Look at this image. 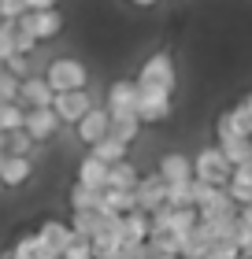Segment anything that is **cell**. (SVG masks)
<instances>
[{
    "instance_id": "5bb4252c",
    "label": "cell",
    "mask_w": 252,
    "mask_h": 259,
    "mask_svg": "<svg viewBox=\"0 0 252 259\" xmlns=\"http://www.w3.org/2000/svg\"><path fill=\"white\" fill-rule=\"evenodd\" d=\"M33 167H38V163H33L30 156H8L4 163H0V189H22V185H26L30 178H33Z\"/></svg>"
},
{
    "instance_id": "603a6c76",
    "label": "cell",
    "mask_w": 252,
    "mask_h": 259,
    "mask_svg": "<svg viewBox=\"0 0 252 259\" xmlns=\"http://www.w3.org/2000/svg\"><path fill=\"white\" fill-rule=\"evenodd\" d=\"M67 204H70V211H100V193L75 182L70 193H67Z\"/></svg>"
},
{
    "instance_id": "f1b7e54d",
    "label": "cell",
    "mask_w": 252,
    "mask_h": 259,
    "mask_svg": "<svg viewBox=\"0 0 252 259\" xmlns=\"http://www.w3.org/2000/svg\"><path fill=\"white\" fill-rule=\"evenodd\" d=\"M4 70H8L11 78L22 81V78L33 74V63H30V56H19V52H15V56H8V60H4Z\"/></svg>"
},
{
    "instance_id": "277c9868",
    "label": "cell",
    "mask_w": 252,
    "mask_h": 259,
    "mask_svg": "<svg viewBox=\"0 0 252 259\" xmlns=\"http://www.w3.org/2000/svg\"><path fill=\"white\" fill-rule=\"evenodd\" d=\"M33 237H38V248L45 259H59L70 244H75V230L67 226V222L59 219H45L38 230H33Z\"/></svg>"
},
{
    "instance_id": "4316f807",
    "label": "cell",
    "mask_w": 252,
    "mask_h": 259,
    "mask_svg": "<svg viewBox=\"0 0 252 259\" xmlns=\"http://www.w3.org/2000/svg\"><path fill=\"white\" fill-rule=\"evenodd\" d=\"M22 115H26V108H22V104H0V134L22 130Z\"/></svg>"
},
{
    "instance_id": "cb8c5ba5",
    "label": "cell",
    "mask_w": 252,
    "mask_h": 259,
    "mask_svg": "<svg viewBox=\"0 0 252 259\" xmlns=\"http://www.w3.org/2000/svg\"><path fill=\"white\" fill-rule=\"evenodd\" d=\"M4 145H8L11 156H30L33 163H38V148H41V145H33L26 130H11V134H4Z\"/></svg>"
},
{
    "instance_id": "1f68e13d",
    "label": "cell",
    "mask_w": 252,
    "mask_h": 259,
    "mask_svg": "<svg viewBox=\"0 0 252 259\" xmlns=\"http://www.w3.org/2000/svg\"><path fill=\"white\" fill-rule=\"evenodd\" d=\"M22 15H26L22 0H0V22H19Z\"/></svg>"
},
{
    "instance_id": "484cf974",
    "label": "cell",
    "mask_w": 252,
    "mask_h": 259,
    "mask_svg": "<svg viewBox=\"0 0 252 259\" xmlns=\"http://www.w3.org/2000/svg\"><path fill=\"white\" fill-rule=\"evenodd\" d=\"M8 259H45V255H41V248H38V237H33V233H22V237L11 244Z\"/></svg>"
},
{
    "instance_id": "8992f818",
    "label": "cell",
    "mask_w": 252,
    "mask_h": 259,
    "mask_svg": "<svg viewBox=\"0 0 252 259\" xmlns=\"http://www.w3.org/2000/svg\"><path fill=\"white\" fill-rule=\"evenodd\" d=\"M93 93L89 89H75V93H52V115L59 119V126H75L82 115H86L89 108H93Z\"/></svg>"
},
{
    "instance_id": "7c38bea8",
    "label": "cell",
    "mask_w": 252,
    "mask_h": 259,
    "mask_svg": "<svg viewBox=\"0 0 252 259\" xmlns=\"http://www.w3.org/2000/svg\"><path fill=\"white\" fill-rule=\"evenodd\" d=\"M107 126H112V115L93 104V108H89V111L75 122V134H78L82 145H89V148H93L97 141H104V137H107Z\"/></svg>"
},
{
    "instance_id": "d590c367",
    "label": "cell",
    "mask_w": 252,
    "mask_h": 259,
    "mask_svg": "<svg viewBox=\"0 0 252 259\" xmlns=\"http://www.w3.org/2000/svg\"><path fill=\"white\" fill-rule=\"evenodd\" d=\"M26 4V11H49V8H56V0H22Z\"/></svg>"
},
{
    "instance_id": "7a4b0ae2",
    "label": "cell",
    "mask_w": 252,
    "mask_h": 259,
    "mask_svg": "<svg viewBox=\"0 0 252 259\" xmlns=\"http://www.w3.org/2000/svg\"><path fill=\"white\" fill-rule=\"evenodd\" d=\"M45 81L52 93H75V89H89V67L78 56H56L45 67Z\"/></svg>"
},
{
    "instance_id": "3957f363",
    "label": "cell",
    "mask_w": 252,
    "mask_h": 259,
    "mask_svg": "<svg viewBox=\"0 0 252 259\" xmlns=\"http://www.w3.org/2000/svg\"><path fill=\"white\" fill-rule=\"evenodd\" d=\"M193 159V182H200V185H223L230 182V163H226V156L219 152V145H208V148H200L197 156H189Z\"/></svg>"
},
{
    "instance_id": "30bf717a",
    "label": "cell",
    "mask_w": 252,
    "mask_h": 259,
    "mask_svg": "<svg viewBox=\"0 0 252 259\" xmlns=\"http://www.w3.org/2000/svg\"><path fill=\"white\" fill-rule=\"evenodd\" d=\"M22 130L30 134L33 145H49V141L56 137V130H59V119L52 115V108H26V115H22Z\"/></svg>"
},
{
    "instance_id": "f35d334b",
    "label": "cell",
    "mask_w": 252,
    "mask_h": 259,
    "mask_svg": "<svg viewBox=\"0 0 252 259\" xmlns=\"http://www.w3.org/2000/svg\"><path fill=\"white\" fill-rule=\"evenodd\" d=\"M193 259H211V255H193Z\"/></svg>"
},
{
    "instance_id": "9a60e30c",
    "label": "cell",
    "mask_w": 252,
    "mask_h": 259,
    "mask_svg": "<svg viewBox=\"0 0 252 259\" xmlns=\"http://www.w3.org/2000/svg\"><path fill=\"white\" fill-rule=\"evenodd\" d=\"M115 215H104V211H70V222L67 226L75 230L78 241H93L97 233L107 230V222H112Z\"/></svg>"
},
{
    "instance_id": "836d02e7",
    "label": "cell",
    "mask_w": 252,
    "mask_h": 259,
    "mask_svg": "<svg viewBox=\"0 0 252 259\" xmlns=\"http://www.w3.org/2000/svg\"><path fill=\"white\" fill-rule=\"evenodd\" d=\"M59 259H93V252H89V241H78L75 237V244H70V248L59 255Z\"/></svg>"
},
{
    "instance_id": "d4e9b609",
    "label": "cell",
    "mask_w": 252,
    "mask_h": 259,
    "mask_svg": "<svg viewBox=\"0 0 252 259\" xmlns=\"http://www.w3.org/2000/svg\"><path fill=\"white\" fill-rule=\"evenodd\" d=\"M141 134V122H137V115H126V119H112V126H107V137H115V141H123V145H134Z\"/></svg>"
},
{
    "instance_id": "d6986e66",
    "label": "cell",
    "mask_w": 252,
    "mask_h": 259,
    "mask_svg": "<svg viewBox=\"0 0 252 259\" xmlns=\"http://www.w3.org/2000/svg\"><path fill=\"white\" fill-rule=\"evenodd\" d=\"M152 233V222L145 211H130V215H123V241L126 244H145Z\"/></svg>"
},
{
    "instance_id": "ba28073f",
    "label": "cell",
    "mask_w": 252,
    "mask_h": 259,
    "mask_svg": "<svg viewBox=\"0 0 252 259\" xmlns=\"http://www.w3.org/2000/svg\"><path fill=\"white\" fill-rule=\"evenodd\" d=\"M104 111L112 119H126V115H137V81L134 78H119L107 85L104 97Z\"/></svg>"
},
{
    "instance_id": "d6a6232c",
    "label": "cell",
    "mask_w": 252,
    "mask_h": 259,
    "mask_svg": "<svg viewBox=\"0 0 252 259\" xmlns=\"http://www.w3.org/2000/svg\"><path fill=\"white\" fill-rule=\"evenodd\" d=\"M15 56V45H11V22H0V63Z\"/></svg>"
},
{
    "instance_id": "8d00e7d4",
    "label": "cell",
    "mask_w": 252,
    "mask_h": 259,
    "mask_svg": "<svg viewBox=\"0 0 252 259\" xmlns=\"http://www.w3.org/2000/svg\"><path fill=\"white\" fill-rule=\"evenodd\" d=\"M126 4H134V8H152L156 0H126Z\"/></svg>"
},
{
    "instance_id": "e0dca14e",
    "label": "cell",
    "mask_w": 252,
    "mask_h": 259,
    "mask_svg": "<svg viewBox=\"0 0 252 259\" xmlns=\"http://www.w3.org/2000/svg\"><path fill=\"white\" fill-rule=\"evenodd\" d=\"M75 182H78V185H89V189H97V193H104V189H107V167L86 152V156L78 159V167H75Z\"/></svg>"
},
{
    "instance_id": "7402d4cb",
    "label": "cell",
    "mask_w": 252,
    "mask_h": 259,
    "mask_svg": "<svg viewBox=\"0 0 252 259\" xmlns=\"http://www.w3.org/2000/svg\"><path fill=\"white\" fill-rule=\"evenodd\" d=\"M219 145V152L226 156V163L230 167H241V163L252 159V145H248V137H226V141H215Z\"/></svg>"
},
{
    "instance_id": "4fadbf2b",
    "label": "cell",
    "mask_w": 252,
    "mask_h": 259,
    "mask_svg": "<svg viewBox=\"0 0 252 259\" xmlns=\"http://www.w3.org/2000/svg\"><path fill=\"white\" fill-rule=\"evenodd\" d=\"M156 174H160L167 185L193 182V159H189L186 152H163L160 163H156Z\"/></svg>"
},
{
    "instance_id": "8fae6325",
    "label": "cell",
    "mask_w": 252,
    "mask_h": 259,
    "mask_svg": "<svg viewBox=\"0 0 252 259\" xmlns=\"http://www.w3.org/2000/svg\"><path fill=\"white\" fill-rule=\"evenodd\" d=\"M248 134H252V115L245 111V104H234V108H226L219 119H215V141L248 137Z\"/></svg>"
},
{
    "instance_id": "ab89813d",
    "label": "cell",
    "mask_w": 252,
    "mask_h": 259,
    "mask_svg": "<svg viewBox=\"0 0 252 259\" xmlns=\"http://www.w3.org/2000/svg\"><path fill=\"white\" fill-rule=\"evenodd\" d=\"M248 145H252V134H248Z\"/></svg>"
},
{
    "instance_id": "4dcf8cb0",
    "label": "cell",
    "mask_w": 252,
    "mask_h": 259,
    "mask_svg": "<svg viewBox=\"0 0 252 259\" xmlns=\"http://www.w3.org/2000/svg\"><path fill=\"white\" fill-rule=\"evenodd\" d=\"M11 45H15L19 56H33V49H38V41H33L22 26H11Z\"/></svg>"
},
{
    "instance_id": "2e32d148",
    "label": "cell",
    "mask_w": 252,
    "mask_h": 259,
    "mask_svg": "<svg viewBox=\"0 0 252 259\" xmlns=\"http://www.w3.org/2000/svg\"><path fill=\"white\" fill-rule=\"evenodd\" d=\"M19 104L22 108H49L52 89H49V81H45V74H30V78L19 81Z\"/></svg>"
},
{
    "instance_id": "ac0fdd59",
    "label": "cell",
    "mask_w": 252,
    "mask_h": 259,
    "mask_svg": "<svg viewBox=\"0 0 252 259\" xmlns=\"http://www.w3.org/2000/svg\"><path fill=\"white\" fill-rule=\"evenodd\" d=\"M100 211L104 215H130V211H137V200L130 189H104L100 193Z\"/></svg>"
},
{
    "instance_id": "ffe728a7",
    "label": "cell",
    "mask_w": 252,
    "mask_h": 259,
    "mask_svg": "<svg viewBox=\"0 0 252 259\" xmlns=\"http://www.w3.org/2000/svg\"><path fill=\"white\" fill-rule=\"evenodd\" d=\"M137 167L130 159H119V163H112V167H107V189H130L134 193V185H137Z\"/></svg>"
},
{
    "instance_id": "83f0119b",
    "label": "cell",
    "mask_w": 252,
    "mask_h": 259,
    "mask_svg": "<svg viewBox=\"0 0 252 259\" xmlns=\"http://www.w3.org/2000/svg\"><path fill=\"white\" fill-rule=\"evenodd\" d=\"M167 207H193V182L167 185Z\"/></svg>"
},
{
    "instance_id": "60d3db41",
    "label": "cell",
    "mask_w": 252,
    "mask_h": 259,
    "mask_svg": "<svg viewBox=\"0 0 252 259\" xmlns=\"http://www.w3.org/2000/svg\"><path fill=\"white\" fill-rule=\"evenodd\" d=\"M0 70H4V63H0Z\"/></svg>"
},
{
    "instance_id": "44dd1931",
    "label": "cell",
    "mask_w": 252,
    "mask_h": 259,
    "mask_svg": "<svg viewBox=\"0 0 252 259\" xmlns=\"http://www.w3.org/2000/svg\"><path fill=\"white\" fill-rule=\"evenodd\" d=\"M89 156L100 159L104 167H112L119 159H130V145H123V141H115V137H104V141H97V145L89 148Z\"/></svg>"
},
{
    "instance_id": "f546056e",
    "label": "cell",
    "mask_w": 252,
    "mask_h": 259,
    "mask_svg": "<svg viewBox=\"0 0 252 259\" xmlns=\"http://www.w3.org/2000/svg\"><path fill=\"white\" fill-rule=\"evenodd\" d=\"M0 104H19V78L0 70Z\"/></svg>"
},
{
    "instance_id": "e575fe53",
    "label": "cell",
    "mask_w": 252,
    "mask_h": 259,
    "mask_svg": "<svg viewBox=\"0 0 252 259\" xmlns=\"http://www.w3.org/2000/svg\"><path fill=\"white\" fill-rule=\"evenodd\" d=\"M237 248H241V259H252V230L248 226H237Z\"/></svg>"
},
{
    "instance_id": "6da1fadb",
    "label": "cell",
    "mask_w": 252,
    "mask_h": 259,
    "mask_svg": "<svg viewBox=\"0 0 252 259\" xmlns=\"http://www.w3.org/2000/svg\"><path fill=\"white\" fill-rule=\"evenodd\" d=\"M137 89H156V93H167V97H174L178 89V67H174V56L171 52H152L145 63L137 70Z\"/></svg>"
},
{
    "instance_id": "9c48e42d",
    "label": "cell",
    "mask_w": 252,
    "mask_h": 259,
    "mask_svg": "<svg viewBox=\"0 0 252 259\" xmlns=\"http://www.w3.org/2000/svg\"><path fill=\"white\" fill-rule=\"evenodd\" d=\"M134 200H137V211H145V215H156L160 207H167V182H163L156 170L141 174L137 185H134Z\"/></svg>"
},
{
    "instance_id": "5b68a950",
    "label": "cell",
    "mask_w": 252,
    "mask_h": 259,
    "mask_svg": "<svg viewBox=\"0 0 252 259\" xmlns=\"http://www.w3.org/2000/svg\"><path fill=\"white\" fill-rule=\"evenodd\" d=\"M11 26H22L30 33L33 41H52V37H59L63 33V11L59 8H49V11H26L19 22H11Z\"/></svg>"
},
{
    "instance_id": "74e56055",
    "label": "cell",
    "mask_w": 252,
    "mask_h": 259,
    "mask_svg": "<svg viewBox=\"0 0 252 259\" xmlns=\"http://www.w3.org/2000/svg\"><path fill=\"white\" fill-rule=\"evenodd\" d=\"M241 104H245V111H248V115H252V93H248V97H245V100H241Z\"/></svg>"
},
{
    "instance_id": "52a82bcc",
    "label": "cell",
    "mask_w": 252,
    "mask_h": 259,
    "mask_svg": "<svg viewBox=\"0 0 252 259\" xmlns=\"http://www.w3.org/2000/svg\"><path fill=\"white\" fill-rule=\"evenodd\" d=\"M174 115V97L156 89H137V122L141 126H160Z\"/></svg>"
}]
</instances>
